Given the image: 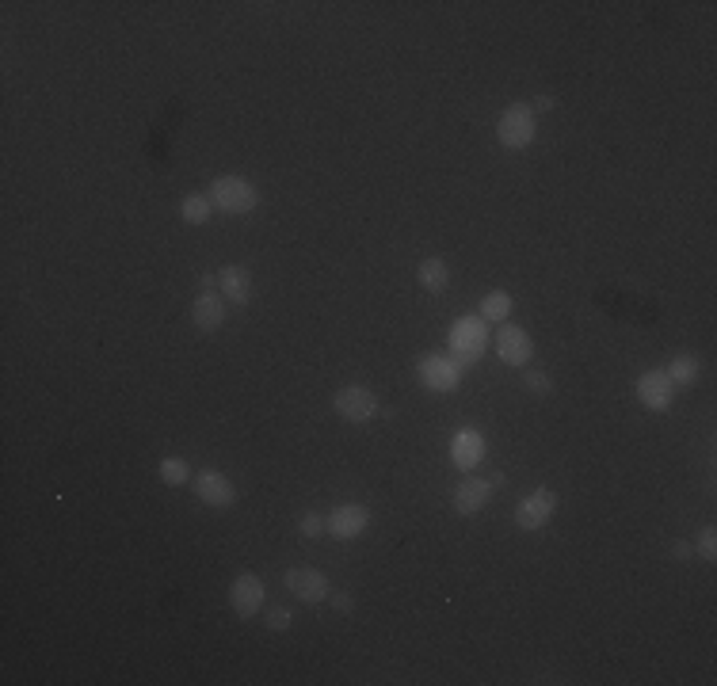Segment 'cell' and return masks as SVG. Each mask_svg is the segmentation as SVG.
<instances>
[{"label":"cell","instance_id":"1","mask_svg":"<svg viewBox=\"0 0 717 686\" xmlns=\"http://www.w3.org/2000/svg\"><path fill=\"white\" fill-rule=\"evenodd\" d=\"M447 347H451V355L462 366L481 363V355H485V347H489V324L481 321L477 313L458 317V321L451 324V332H447Z\"/></svg>","mask_w":717,"mask_h":686},{"label":"cell","instance_id":"2","mask_svg":"<svg viewBox=\"0 0 717 686\" xmlns=\"http://www.w3.org/2000/svg\"><path fill=\"white\" fill-rule=\"evenodd\" d=\"M206 199L214 202V210H222V214H252L256 210V202H260V191L245 180V176H218V180L206 187Z\"/></svg>","mask_w":717,"mask_h":686},{"label":"cell","instance_id":"3","mask_svg":"<svg viewBox=\"0 0 717 686\" xmlns=\"http://www.w3.org/2000/svg\"><path fill=\"white\" fill-rule=\"evenodd\" d=\"M534 134H538L534 107H527V103H512V107L500 111V119H496V142L504 145L508 153L527 149V145L534 142Z\"/></svg>","mask_w":717,"mask_h":686},{"label":"cell","instance_id":"4","mask_svg":"<svg viewBox=\"0 0 717 686\" xmlns=\"http://www.w3.org/2000/svg\"><path fill=\"white\" fill-rule=\"evenodd\" d=\"M462 370L466 366L458 363L454 355H424L416 363V378L428 393H454L462 385Z\"/></svg>","mask_w":717,"mask_h":686},{"label":"cell","instance_id":"5","mask_svg":"<svg viewBox=\"0 0 717 686\" xmlns=\"http://www.w3.org/2000/svg\"><path fill=\"white\" fill-rule=\"evenodd\" d=\"M557 515V492L554 488H534L527 492L519 507H515V526L523 530V534H534V530H542V526H550V519Z\"/></svg>","mask_w":717,"mask_h":686},{"label":"cell","instance_id":"6","mask_svg":"<svg viewBox=\"0 0 717 686\" xmlns=\"http://www.w3.org/2000/svg\"><path fill=\"white\" fill-rule=\"evenodd\" d=\"M332 408H336V416L340 420H348V424H367L378 416V397H374V389L367 385H344L336 397H332Z\"/></svg>","mask_w":717,"mask_h":686},{"label":"cell","instance_id":"7","mask_svg":"<svg viewBox=\"0 0 717 686\" xmlns=\"http://www.w3.org/2000/svg\"><path fill=\"white\" fill-rule=\"evenodd\" d=\"M325 519H328V538H336V542H355V538H363V534H367L370 507L351 500V504L332 507Z\"/></svg>","mask_w":717,"mask_h":686},{"label":"cell","instance_id":"8","mask_svg":"<svg viewBox=\"0 0 717 686\" xmlns=\"http://www.w3.org/2000/svg\"><path fill=\"white\" fill-rule=\"evenodd\" d=\"M283 584H287L290 595H298V603H325L328 595H332V584H328V576L321 568H309V565H298V568H287V576H283Z\"/></svg>","mask_w":717,"mask_h":686},{"label":"cell","instance_id":"9","mask_svg":"<svg viewBox=\"0 0 717 686\" xmlns=\"http://www.w3.org/2000/svg\"><path fill=\"white\" fill-rule=\"evenodd\" d=\"M264 599H267V587L256 572H241V576L229 584V610H233L237 618H256V614L264 610Z\"/></svg>","mask_w":717,"mask_h":686},{"label":"cell","instance_id":"10","mask_svg":"<svg viewBox=\"0 0 717 686\" xmlns=\"http://www.w3.org/2000/svg\"><path fill=\"white\" fill-rule=\"evenodd\" d=\"M496 355H500V363L512 366V370H527L534 355V343L527 336V328H519V324H500V332H496Z\"/></svg>","mask_w":717,"mask_h":686},{"label":"cell","instance_id":"11","mask_svg":"<svg viewBox=\"0 0 717 686\" xmlns=\"http://www.w3.org/2000/svg\"><path fill=\"white\" fill-rule=\"evenodd\" d=\"M492 492H496V488H492L489 477H473V473H466V477L458 481V488L451 492V504L458 515L470 519V515H481V511L492 504Z\"/></svg>","mask_w":717,"mask_h":686},{"label":"cell","instance_id":"12","mask_svg":"<svg viewBox=\"0 0 717 686\" xmlns=\"http://www.w3.org/2000/svg\"><path fill=\"white\" fill-rule=\"evenodd\" d=\"M634 393L649 412H668L672 401H676V385H672V378H668L664 370H645V374L637 378Z\"/></svg>","mask_w":717,"mask_h":686},{"label":"cell","instance_id":"13","mask_svg":"<svg viewBox=\"0 0 717 686\" xmlns=\"http://www.w3.org/2000/svg\"><path fill=\"white\" fill-rule=\"evenodd\" d=\"M485 454H489V443H485V435H481L477 427H462V431H454V439H451L454 469L470 473V469H477V465L485 462Z\"/></svg>","mask_w":717,"mask_h":686},{"label":"cell","instance_id":"14","mask_svg":"<svg viewBox=\"0 0 717 686\" xmlns=\"http://www.w3.org/2000/svg\"><path fill=\"white\" fill-rule=\"evenodd\" d=\"M195 496H199L206 507L226 511V507L237 504V485L229 481L226 473H218V469H203V473L195 477Z\"/></svg>","mask_w":717,"mask_h":686},{"label":"cell","instance_id":"15","mask_svg":"<svg viewBox=\"0 0 717 686\" xmlns=\"http://www.w3.org/2000/svg\"><path fill=\"white\" fill-rule=\"evenodd\" d=\"M218 286H222L226 305H237V309H248V305H252V275H248L245 263H226V267L218 271Z\"/></svg>","mask_w":717,"mask_h":686},{"label":"cell","instance_id":"16","mask_svg":"<svg viewBox=\"0 0 717 686\" xmlns=\"http://www.w3.org/2000/svg\"><path fill=\"white\" fill-rule=\"evenodd\" d=\"M191 321L199 332H218L222 324H226V298L218 294V290H199V298L191 302Z\"/></svg>","mask_w":717,"mask_h":686},{"label":"cell","instance_id":"17","mask_svg":"<svg viewBox=\"0 0 717 686\" xmlns=\"http://www.w3.org/2000/svg\"><path fill=\"white\" fill-rule=\"evenodd\" d=\"M416 283H420V290H428V294H443V290L451 286V263L439 260V256L420 260V267H416Z\"/></svg>","mask_w":717,"mask_h":686},{"label":"cell","instance_id":"18","mask_svg":"<svg viewBox=\"0 0 717 686\" xmlns=\"http://www.w3.org/2000/svg\"><path fill=\"white\" fill-rule=\"evenodd\" d=\"M515 309V298L508 294V290H489L485 298H481V309H477V317L485 324H504L508 317H512Z\"/></svg>","mask_w":717,"mask_h":686},{"label":"cell","instance_id":"19","mask_svg":"<svg viewBox=\"0 0 717 686\" xmlns=\"http://www.w3.org/2000/svg\"><path fill=\"white\" fill-rule=\"evenodd\" d=\"M664 374L672 378V385H695L698 374H702V363H698L695 355H676L672 363L664 366Z\"/></svg>","mask_w":717,"mask_h":686},{"label":"cell","instance_id":"20","mask_svg":"<svg viewBox=\"0 0 717 686\" xmlns=\"http://www.w3.org/2000/svg\"><path fill=\"white\" fill-rule=\"evenodd\" d=\"M180 218H184L187 225H206L214 218V202L206 199V195H187V199L180 202Z\"/></svg>","mask_w":717,"mask_h":686},{"label":"cell","instance_id":"21","mask_svg":"<svg viewBox=\"0 0 717 686\" xmlns=\"http://www.w3.org/2000/svg\"><path fill=\"white\" fill-rule=\"evenodd\" d=\"M161 481L168 488L187 485V481H191V469H187L184 458H164V462H161Z\"/></svg>","mask_w":717,"mask_h":686},{"label":"cell","instance_id":"22","mask_svg":"<svg viewBox=\"0 0 717 686\" xmlns=\"http://www.w3.org/2000/svg\"><path fill=\"white\" fill-rule=\"evenodd\" d=\"M523 385L531 389L534 397H554V378H550L546 370H527V374H523Z\"/></svg>","mask_w":717,"mask_h":686},{"label":"cell","instance_id":"23","mask_svg":"<svg viewBox=\"0 0 717 686\" xmlns=\"http://www.w3.org/2000/svg\"><path fill=\"white\" fill-rule=\"evenodd\" d=\"M298 534H302V538H321V534H328V519L321 511H306V515L298 519Z\"/></svg>","mask_w":717,"mask_h":686},{"label":"cell","instance_id":"24","mask_svg":"<svg viewBox=\"0 0 717 686\" xmlns=\"http://www.w3.org/2000/svg\"><path fill=\"white\" fill-rule=\"evenodd\" d=\"M691 545H695L698 561H717V530H714V526H706V530H702V534H698Z\"/></svg>","mask_w":717,"mask_h":686},{"label":"cell","instance_id":"25","mask_svg":"<svg viewBox=\"0 0 717 686\" xmlns=\"http://www.w3.org/2000/svg\"><path fill=\"white\" fill-rule=\"evenodd\" d=\"M290 622H294V614H290L287 606H275V610H267V629L283 633V629H290Z\"/></svg>","mask_w":717,"mask_h":686},{"label":"cell","instance_id":"26","mask_svg":"<svg viewBox=\"0 0 717 686\" xmlns=\"http://www.w3.org/2000/svg\"><path fill=\"white\" fill-rule=\"evenodd\" d=\"M328 603L336 606L340 614H351V610H355V599H351V595H344V591H332V595H328Z\"/></svg>","mask_w":717,"mask_h":686},{"label":"cell","instance_id":"27","mask_svg":"<svg viewBox=\"0 0 717 686\" xmlns=\"http://www.w3.org/2000/svg\"><path fill=\"white\" fill-rule=\"evenodd\" d=\"M672 557H676V561H691V557H695V545L679 538V542H672Z\"/></svg>","mask_w":717,"mask_h":686},{"label":"cell","instance_id":"28","mask_svg":"<svg viewBox=\"0 0 717 686\" xmlns=\"http://www.w3.org/2000/svg\"><path fill=\"white\" fill-rule=\"evenodd\" d=\"M214 283H218V275H210V271L199 275V290H214Z\"/></svg>","mask_w":717,"mask_h":686},{"label":"cell","instance_id":"29","mask_svg":"<svg viewBox=\"0 0 717 686\" xmlns=\"http://www.w3.org/2000/svg\"><path fill=\"white\" fill-rule=\"evenodd\" d=\"M554 107H557L554 96H538V111H554Z\"/></svg>","mask_w":717,"mask_h":686},{"label":"cell","instance_id":"30","mask_svg":"<svg viewBox=\"0 0 717 686\" xmlns=\"http://www.w3.org/2000/svg\"><path fill=\"white\" fill-rule=\"evenodd\" d=\"M489 481H492V488H504V485H508V477H504V473H489Z\"/></svg>","mask_w":717,"mask_h":686}]
</instances>
